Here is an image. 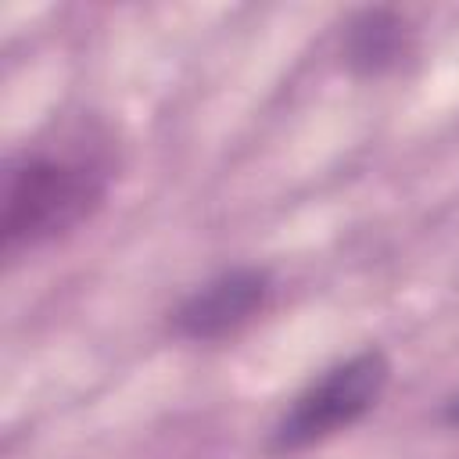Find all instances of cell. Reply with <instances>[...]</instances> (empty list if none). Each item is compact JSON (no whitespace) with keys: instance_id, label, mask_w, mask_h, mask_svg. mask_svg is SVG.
Instances as JSON below:
<instances>
[{"instance_id":"obj_2","label":"cell","mask_w":459,"mask_h":459,"mask_svg":"<svg viewBox=\"0 0 459 459\" xmlns=\"http://www.w3.org/2000/svg\"><path fill=\"white\" fill-rule=\"evenodd\" d=\"M387 377H391V366L377 348L337 362L294 398V405L283 412V420L273 430V445L283 452H294L351 427L380 402Z\"/></svg>"},{"instance_id":"obj_5","label":"cell","mask_w":459,"mask_h":459,"mask_svg":"<svg viewBox=\"0 0 459 459\" xmlns=\"http://www.w3.org/2000/svg\"><path fill=\"white\" fill-rule=\"evenodd\" d=\"M445 420H448V423H459V394L448 402V409H445Z\"/></svg>"},{"instance_id":"obj_1","label":"cell","mask_w":459,"mask_h":459,"mask_svg":"<svg viewBox=\"0 0 459 459\" xmlns=\"http://www.w3.org/2000/svg\"><path fill=\"white\" fill-rule=\"evenodd\" d=\"M108 179L93 161L25 154L7 161L4 172V247H39L79 222H86L104 201Z\"/></svg>"},{"instance_id":"obj_4","label":"cell","mask_w":459,"mask_h":459,"mask_svg":"<svg viewBox=\"0 0 459 459\" xmlns=\"http://www.w3.org/2000/svg\"><path fill=\"white\" fill-rule=\"evenodd\" d=\"M402 22L391 11H362L348 25V61L359 72H380L402 54Z\"/></svg>"},{"instance_id":"obj_3","label":"cell","mask_w":459,"mask_h":459,"mask_svg":"<svg viewBox=\"0 0 459 459\" xmlns=\"http://www.w3.org/2000/svg\"><path fill=\"white\" fill-rule=\"evenodd\" d=\"M269 294L265 269H230L208 280L176 308V326L190 341H212L247 323Z\"/></svg>"}]
</instances>
